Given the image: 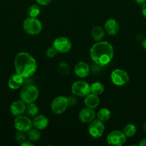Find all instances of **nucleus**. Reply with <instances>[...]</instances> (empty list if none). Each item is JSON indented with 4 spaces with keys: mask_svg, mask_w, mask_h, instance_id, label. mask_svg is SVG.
<instances>
[{
    "mask_svg": "<svg viewBox=\"0 0 146 146\" xmlns=\"http://www.w3.org/2000/svg\"><path fill=\"white\" fill-rule=\"evenodd\" d=\"M90 56L94 64L100 66H104L113 59L114 48L107 41H97L90 48Z\"/></svg>",
    "mask_w": 146,
    "mask_h": 146,
    "instance_id": "1",
    "label": "nucleus"
},
{
    "mask_svg": "<svg viewBox=\"0 0 146 146\" xmlns=\"http://www.w3.org/2000/svg\"><path fill=\"white\" fill-rule=\"evenodd\" d=\"M14 67L17 74L24 78L34 75L37 69V64L32 56L27 52H20L14 59Z\"/></svg>",
    "mask_w": 146,
    "mask_h": 146,
    "instance_id": "2",
    "label": "nucleus"
},
{
    "mask_svg": "<svg viewBox=\"0 0 146 146\" xmlns=\"http://www.w3.org/2000/svg\"><path fill=\"white\" fill-rule=\"evenodd\" d=\"M23 29L27 34L37 35L42 30V24L38 19L29 17L24 21Z\"/></svg>",
    "mask_w": 146,
    "mask_h": 146,
    "instance_id": "3",
    "label": "nucleus"
},
{
    "mask_svg": "<svg viewBox=\"0 0 146 146\" xmlns=\"http://www.w3.org/2000/svg\"><path fill=\"white\" fill-rule=\"evenodd\" d=\"M20 97L26 104L34 103L39 97L38 88L34 85L27 86L20 92Z\"/></svg>",
    "mask_w": 146,
    "mask_h": 146,
    "instance_id": "4",
    "label": "nucleus"
},
{
    "mask_svg": "<svg viewBox=\"0 0 146 146\" xmlns=\"http://www.w3.org/2000/svg\"><path fill=\"white\" fill-rule=\"evenodd\" d=\"M110 79L114 85L117 86H123L129 82L130 76L125 70L116 68L111 72Z\"/></svg>",
    "mask_w": 146,
    "mask_h": 146,
    "instance_id": "5",
    "label": "nucleus"
},
{
    "mask_svg": "<svg viewBox=\"0 0 146 146\" xmlns=\"http://www.w3.org/2000/svg\"><path fill=\"white\" fill-rule=\"evenodd\" d=\"M68 106L67 98L62 96L56 97L51 103V106H50L52 113L56 115L63 113L67 109Z\"/></svg>",
    "mask_w": 146,
    "mask_h": 146,
    "instance_id": "6",
    "label": "nucleus"
},
{
    "mask_svg": "<svg viewBox=\"0 0 146 146\" xmlns=\"http://www.w3.org/2000/svg\"><path fill=\"white\" fill-rule=\"evenodd\" d=\"M72 93L79 97H85L90 93V85L84 81H77L72 85Z\"/></svg>",
    "mask_w": 146,
    "mask_h": 146,
    "instance_id": "7",
    "label": "nucleus"
},
{
    "mask_svg": "<svg viewBox=\"0 0 146 146\" xmlns=\"http://www.w3.org/2000/svg\"><path fill=\"white\" fill-rule=\"evenodd\" d=\"M126 138L123 131H113L107 135V142L110 145L121 146L126 142Z\"/></svg>",
    "mask_w": 146,
    "mask_h": 146,
    "instance_id": "8",
    "label": "nucleus"
},
{
    "mask_svg": "<svg viewBox=\"0 0 146 146\" xmlns=\"http://www.w3.org/2000/svg\"><path fill=\"white\" fill-rule=\"evenodd\" d=\"M14 125L17 131L24 133L27 132L33 127L32 121L29 118L23 115L17 116L14 119Z\"/></svg>",
    "mask_w": 146,
    "mask_h": 146,
    "instance_id": "9",
    "label": "nucleus"
},
{
    "mask_svg": "<svg viewBox=\"0 0 146 146\" xmlns=\"http://www.w3.org/2000/svg\"><path fill=\"white\" fill-rule=\"evenodd\" d=\"M104 129H105V127L102 121L98 119H94L90 123L89 125L88 133L92 138H99L102 136Z\"/></svg>",
    "mask_w": 146,
    "mask_h": 146,
    "instance_id": "10",
    "label": "nucleus"
},
{
    "mask_svg": "<svg viewBox=\"0 0 146 146\" xmlns=\"http://www.w3.org/2000/svg\"><path fill=\"white\" fill-rule=\"evenodd\" d=\"M53 46L56 48L58 53H67L71 50L72 43L68 38L60 36L56 38L53 42Z\"/></svg>",
    "mask_w": 146,
    "mask_h": 146,
    "instance_id": "11",
    "label": "nucleus"
},
{
    "mask_svg": "<svg viewBox=\"0 0 146 146\" xmlns=\"http://www.w3.org/2000/svg\"><path fill=\"white\" fill-rule=\"evenodd\" d=\"M96 117V113L94 110L90 108H82L79 113V118L80 121L84 123H90L94 121Z\"/></svg>",
    "mask_w": 146,
    "mask_h": 146,
    "instance_id": "12",
    "label": "nucleus"
},
{
    "mask_svg": "<svg viewBox=\"0 0 146 146\" xmlns=\"http://www.w3.org/2000/svg\"><path fill=\"white\" fill-rule=\"evenodd\" d=\"M26 104L21 100L15 101L10 106V111L11 113L14 116L23 115L26 111Z\"/></svg>",
    "mask_w": 146,
    "mask_h": 146,
    "instance_id": "13",
    "label": "nucleus"
},
{
    "mask_svg": "<svg viewBox=\"0 0 146 146\" xmlns=\"http://www.w3.org/2000/svg\"><path fill=\"white\" fill-rule=\"evenodd\" d=\"M74 73L79 78H85L90 74V66L87 63L80 61L74 66Z\"/></svg>",
    "mask_w": 146,
    "mask_h": 146,
    "instance_id": "14",
    "label": "nucleus"
},
{
    "mask_svg": "<svg viewBox=\"0 0 146 146\" xmlns=\"http://www.w3.org/2000/svg\"><path fill=\"white\" fill-rule=\"evenodd\" d=\"M104 30L109 35L114 36L117 34L120 30V25L119 23L114 19H107L104 23Z\"/></svg>",
    "mask_w": 146,
    "mask_h": 146,
    "instance_id": "15",
    "label": "nucleus"
},
{
    "mask_svg": "<svg viewBox=\"0 0 146 146\" xmlns=\"http://www.w3.org/2000/svg\"><path fill=\"white\" fill-rule=\"evenodd\" d=\"M24 78L19 74H13L8 81L9 88L12 90H17L19 88L24 84Z\"/></svg>",
    "mask_w": 146,
    "mask_h": 146,
    "instance_id": "16",
    "label": "nucleus"
},
{
    "mask_svg": "<svg viewBox=\"0 0 146 146\" xmlns=\"http://www.w3.org/2000/svg\"><path fill=\"white\" fill-rule=\"evenodd\" d=\"M49 119L43 115H37L32 120V125L38 130H44L48 126Z\"/></svg>",
    "mask_w": 146,
    "mask_h": 146,
    "instance_id": "17",
    "label": "nucleus"
},
{
    "mask_svg": "<svg viewBox=\"0 0 146 146\" xmlns=\"http://www.w3.org/2000/svg\"><path fill=\"white\" fill-rule=\"evenodd\" d=\"M84 104L87 108H90L91 109H94L97 108L100 104V98L98 95L92 94L90 92L84 97Z\"/></svg>",
    "mask_w": 146,
    "mask_h": 146,
    "instance_id": "18",
    "label": "nucleus"
},
{
    "mask_svg": "<svg viewBox=\"0 0 146 146\" xmlns=\"http://www.w3.org/2000/svg\"><path fill=\"white\" fill-rule=\"evenodd\" d=\"M91 36L95 41H102L104 36V31L101 27H94L91 31Z\"/></svg>",
    "mask_w": 146,
    "mask_h": 146,
    "instance_id": "19",
    "label": "nucleus"
},
{
    "mask_svg": "<svg viewBox=\"0 0 146 146\" xmlns=\"http://www.w3.org/2000/svg\"><path fill=\"white\" fill-rule=\"evenodd\" d=\"M104 91V86L99 81L92 83L90 85V92L96 95H100Z\"/></svg>",
    "mask_w": 146,
    "mask_h": 146,
    "instance_id": "20",
    "label": "nucleus"
},
{
    "mask_svg": "<svg viewBox=\"0 0 146 146\" xmlns=\"http://www.w3.org/2000/svg\"><path fill=\"white\" fill-rule=\"evenodd\" d=\"M111 117V112L109 109L106 108H102L97 112V118L102 122L107 121Z\"/></svg>",
    "mask_w": 146,
    "mask_h": 146,
    "instance_id": "21",
    "label": "nucleus"
},
{
    "mask_svg": "<svg viewBox=\"0 0 146 146\" xmlns=\"http://www.w3.org/2000/svg\"><path fill=\"white\" fill-rule=\"evenodd\" d=\"M40 130L37 129V128H31V129L29 130L28 131H27V138H28V139L30 141H31V142H37V141H38L40 139V138H41V134H40Z\"/></svg>",
    "mask_w": 146,
    "mask_h": 146,
    "instance_id": "22",
    "label": "nucleus"
},
{
    "mask_svg": "<svg viewBox=\"0 0 146 146\" xmlns=\"http://www.w3.org/2000/svg\"><path fill=\"white\" fill-rule=\"evenodd\" d=\"M25 113H27L29 116L34 118L37 115H39V108L34 103L29 104L26 107Z\"/></svg>",
    "mask_w": 146,
    "mask_h": 146,
    "instance_id": "23",
    "label": "nucleus"
},
{
    "mask_svg": "<svg viewBox=\"0 0 146 146\" xmlns=\"http://www.w3.org/2000/svg\"><path fill=\"white\" fill-rule=\"evenodd\" d=\"M136 131H137L136 126L131 123L127 124V125L123 128V132L124 133V134L126 135V137H127V138H131V137L134 136L135 134L136 133Z\"/></svg>",
    "mask_w": 146,
    "mask_h": 146,
    "instance_id": "24",
    "label": "nucleus"
},
{
    "mask_svg": "<svg viewBox=\"0 0 146 146\" xmlns=\"http://www.w3.org/2000/svg\"><path fill=\"white\" fill-rule=\"evenodd\" d=\"M29 16L30 17H34V18H37L40 14V8L38 5L37 4H32L30 6L27 11Z\"/></svg>",
    "mask_w": 146,
    "mask_h": 146,
    "instance_id": "25",
    "label": "nucleus"
},
{
    "mask_svg": "<svg viewBox=\"0 0 146 146\" xmlns=\"http://www.w3.org/2000/svg\"><path fill=\"white\" fill-rule=\"evenodd\" d=\"M58 72L63 76L68 75L70 73V66L65 62H62L58 66Z\"/></svg>",
    "mask_w": 146,
    "mask_h": 146,
    "instance_id": "26",
    "label": "nucleus"
},
{
    "mask_svg": "<svg viewBox=\"0 0 146 146\" xmlns=\"http://www.w3.org/2000/svg\"><path fill=\"white\" fill-rule=\"evenodd\" d=\"M57 54H58V51L56 50V48H54V46H51L50 47V48H47V51H46V54H47V57H49V58H54V57L56 56L57 55Z\"/></svg>",
    "mask_w": 146,
    "mask_h": 146,
    "instance_id": "27",
    "label": "nucleus"
},
{
    "mask_svg": "<svg viewBox=\"0 0 146 146\" xmlns=\"http://www.w3.org/2000/svg\"><path fill=\"white\" fill-rule=\"evenodd\" d=\"M15 138L17 142H19L20 144H21V143H23L24 141H26L27 136H26L24 132H22V131H18V133L16 134Z\"/></svg>",
    "mask_w": 146,
    "mask_h": 146,
    "instance_id": "28",
    "label": "nucleus"
},
{
    "mask_svg": "<svg viewBox=\"0 0 146 146\" xmlns=\"http://www.w3.org/2000/svg\"><path fill=\"white\" fill-rule=\"evenodd\" d=\"M67 102H68V105L70 106H74L77 102V99L76 98V96L72 95L67 98Z\"/></svg>",
    "mask_w": 146,
    "mask_h": 146,
    "instance_id": "29",
    "label": "nucleus"
},
{
    "mask_svg": "<svg viewBox=\"0 0 146 146\" xmlns=\"http://www.w3.org/2000/svg\"><path fill=\"white\" fill-rule=\"evenodd\" d=\"M50 1H51V0H36V1H37L39 4L42 6L47 5V4L50 2Z\"/></svg>",
    "mask_w": 146,
    "mask_h": 146,
    "instance_id": "30",
    "label": "nucleus"
},
{
    "mask_svg": "<svg viewBox=\"0 0 146 146\" xmlns=\"http://www.w3.org/2000/svg\"><path fill=\"white\" fill-rule=\"evenodd\" d=\"M141 11H142V14H143V17H145L146 18V2H145L144 4H142Z\"/></svg>",
    "mask_w": 146,
    "mask_h": 146,
    "instance_id": "31",
    "label": "nucleus"
},
{
    "mask_svg": "<svg viewBox=\"0 0 146 146\" xmlns=\"http://www.w3.org/2000/svg\"><path fill=\"white\" fill-rule=\"evenodd\" d=\"M20 145H21V146H27V145L31 146V145H33V143H31V141H24L23 143H21Z\"/></svg>",
    "mask_w": 146,
    "mask_h": 146,
    "instance_id": "32",
    "label": "nucleus"
},
{
    "mask_svg": "<svg viewBox=\"0 0 146 146\" xmlns=\"http://www.w3.org/2000/svg\"><path fill=\"white\" fill-rule=\"evenodd\" d=\"M139 145L140 146H146V138H143L140 141V142L139 143Z\"/></svg>",
    "mask_w": 146,
    "mask_h": 146,
    "instance_id": "33",
    "label": "nucleus"
},
{
    "mask_svg": "<svg viewBox=\"0 0 146 146\" xmlns=\"http://www.w3.org/2000/svg\"><path fill=\"white\" fill-rule=\"evenodd\" d=\"M135 1L138 4H143L145 2H146V0H135Z\"/></svg>",
    "mask_w": 146,
    "mask_h": 146,
    "instance_id": "34",
    "label": "nucleus"
},
{
    "mask_svg": "<svg viewBox=\"0 0 146 146\" xmlns=\"http://www.w3.org/2000/svg\"><path fill=\"white\" fill-rule=\"evenodd\" d=\"M143 48H145V49L146 50V38H145V39L143 40Z\"/></svg>",
    "mask_w": 146,
    "mask_h": 146,
    "instance_id": "35",
    "label": "nucleus"
},
{
    "mask_svg": "<svg viewBox=\"0 0 146 146\" xmlns=\"http://www.w3.org/2000/svg\"><path fill=\"white\" fill-rule=\"evenodd\" d=\"M143 128H144V131L146 132V123L144 124V126H143Z\"/></svg>",
    "mask_w": 146,
    "mask_h": 146,
    "instance_id": "36",
    "label": "nucleus"
}]
</instances>
